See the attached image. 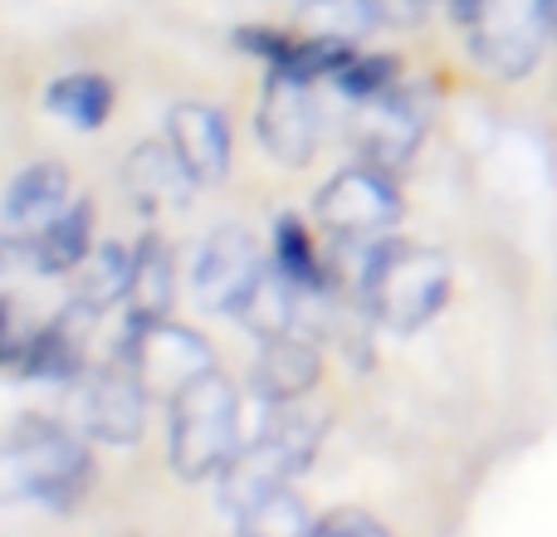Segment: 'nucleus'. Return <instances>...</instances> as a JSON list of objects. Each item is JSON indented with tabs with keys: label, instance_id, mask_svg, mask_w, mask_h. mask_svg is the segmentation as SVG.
<instances>
[{
	"label": "nucleus",
	"instance_id": "nucleus-28",
	"mask_svg": "<svg viewBox=\"0 0 557 537\" xmlns=\"http://www.w3.org/2000/svg\"><path fill=\"white\" fill-rule=\"evenodd\" d=\"M548 15H553V29H557V0H548Z\"/></svg>",
	"mask_w": 557,
	"mask_h": 537
},
{
	"label": "nucleus",
	"instance_id": "nucleus-14",
	"mask_svg": "<svg viewBox=\"0 0 557 537\" xmlns=\"http://www.w3.org/2000/svg\"><path fill=\"white\" fill-rule=\"evenodd\" d=\"M166 142L182 152V162L201 186L231 172V127L211 103H176L166 113Z\"/></svg>",
	"mask_w": 557,
	"mask_h": 537
},
{
	"label": "nucleus",
	"instance_id": "nucleus-24",
	"mask_svg": "<svg viewBox=\"0 0 557 537\" xmlns=\"http://www.w3.org/2000/svg\"><path fill=\"white\" fill-rule=\"evenodd\" d=\"M333 88L347 98V103H367V98L396 88V59L392 54H352L333 74Z\"/></svg>",
	"mask_w": 557,
	"mask_h": 537
},
{
	"label": "nucleus",
	"instance_id": "nucleus-21",
	"mask_svg": "<svg viewBox=\"0 0 557 537\" xmlns=\"http://www.w3.org/2000/svg\"><path fill=\"white\" fill-rule=\"evenodd\" d=\"M274 268L288 278V284L308 288V294L327 288V274L313 254V240H308V230L294 221V215H278L274 221Z\"/></svg>",
	"mask_w": 557,
	"mask_h": 537
},
{
	"label": "nucleus",
	"instance_id": "nucleus-6",
	"mask_svg": "<svg viewBox=\"0 0 557 537\" xmlns=\"http://www.w3.org/2000/svg\"><path fill=\"white\" fill-rule=\"evenodd\" d=\"M113 357L133 366L137 382L147 386V396H166V401H176L191 382L215 372L211 342L201 333H191V327L166 323V317H157V323H127Z\"/></svg>",
	"mask_w": 557,
	"mask_h": 537
},
{
	"label": "nucleus",
	"instance_id": "nucleus-15",
	"mask_svg": "<svg viewBox=\"0 0 557 537\" xmlns=\"http://www.w3.org/2000/svg\"><path fill=\"white\" fill-rule=\"evenodd\" d=\"M318 347L298 333H284V337H270L255 357V372H250V386L264 405H288L298 396H308L318 386Z\"/></svg>",
	"mask_w": 557,
	"mask_h": 537
},
{
	"label": "nucleus",
	"instance_id": "nucleus-7",
	"mask_svg": "<svg viewBox=\"0 0 557 537\" xmlns=\"http://www.w3.org/2000/svg\"><path fill=\"white\" fill-rule=\"evenodd\" d=\"M425 123H431V103H425L416 88H386V93L367 98V103H352V123H347V137H352L357 157L382 172H396L416 157L425 137Z\"/></svg>",
	"mask_w": 557,
	"mask_h": 537
},
{
	"label": "nucleus",
	"instance_id": "nucleus-13",
	"mask_svg": "<svg viewBox=\"0 0 557 537\" xmlns=\"http://www.w3.org/2000/svg\"><path fill=\"white\" fill-rule=\"evenodd\" d=\"M69 211V172L59 162H39L29 172H20L5 191V245H29L45 225H54Z\"/></svg>",
	"mask_w": 557,
	"mask_h": 537
},
{
	"label": "nucleus",
	"instance_id": "nucleus-11",
	"mask_svg": "<svg viewBox=\"0 0 557 537\" xmlns=\"http://www.w3.org/2000/svg\"><path fill=\"white\" fill-rule=\"evenodd\" d=\"M260 278H264L260 245L245 230H235V225L206 235L201 250H196L191 288H196V303L211 308V313H240Z\"/></svg>",
	"mask_w": 557,
	"mask_h": 537
},
{
	"label": "nucleus",
	"instance_id": "nucleus-25",
	"mask_svg": "<svg viewBox=\"0 0 557 537\" xmlns=\"http://www.w3.org/2000/svg\"><path fill=\"white\" fill-rule=\"evenodd\" d=\"M308 537H392V533L362 509H337V513H327V519H318Z\"/></svg>",
	"mask_w": 557,
	"mask_h": 537
},
{
	"label": "nucleus",
	"instance_id": "nucleus-12",
	"mask_svg": "<svg viewBox=\"0 0 557 537\" xmlns=\"http://www.w3.org/2000/svg\"><path fill=\"white\" fill-rule=\"evenodd\" d=\"M255 127H260V142L274 162H284V166L313 162V152H318V103H313V93H308L304 78L270 68V84H264V103H260Z\"/></svg>",
	"mask_w": 557,
	"mask_h": 537
},
{
	"label": "nucleus",
	"instance_id": "nucleus-10",
	"mask_svg": "<svg viewBox=\"0 0 557 537\" xmlns=\"http://www.w3.org/2000/svg\"><path fill=\"white\" fill-rule=\"evenodd\" d=\"M88 323L94 313L78 303H69L59 317H49L45 327L35 333H20L10 323V337H5V366L20 376V382H54V386H74L78 376L88 372L84 366V337H88Z\"/></svg>",
	"mask_w": 557,
	"mask_h": 537
},
{
	"label": "nucleus",
	"instance_id": "nucleus-22",
	"mask_svg": "<svg viewBox=\"0 0 557 537\" xmlns=\"http://www.w3.org/2000/svg\"><path fill=\"white\" fill-rule=\"evenodd\" d=\"M308 533H313L308 509L288 489H274L240 513V533L235 537H308Z\"/></svg>",
	"mask_w": 557,
	"mask_h": 537
},
{
	"label": "nucleus",
	"instance_id": "nucleus-27",
	"mask_svg": "<svg viewBox=\"0 0 557 537\" xmlns=\"http://www.w3.org/2000/svg\"><path fill=\"white\" fill-rule=\"evenodd\" d=\"M372 10H376V20H392V25H416L421 20V0H372Z\"/></svg>",
	"mask_w": 557,
	"mask_h": 537
},
{
	"label": "nucleus",
	"instance_id": "nucleus-2",
	"mask_svg": "<svg viewBox=\"0 0 557 537\" xmlns=\"http://www.w3.org/2000/svg\"><path fill=\"white\" fill-rule=\"evenodd\" d=\"M450 298V264L445 254L421 250V245L382 240L372 268L362 284V303L372 317L392 333H421Z\"/></svg>",
	"mask_w": 557,
	"mask_h": 537
},
{
	"label": "nucleus",
	"instance_id": "nucleus-18",
	"mask_svg": "<svg viewBox=\"0 0 557 537\" xmlns=\"http://www.w3.org/2000/svg\"><path fill=\"white\" fill-rule=\"evenodd\" d=\"M172 294H176V268L172 250L157 235H147L137 245V264H133V288H127V323H157L172 313Z\"/></svg>",
	"mask_w": 557,
	"mask_h": 537
},
{
	"label": "nucleus",
	"instance_id": "nucleus-26",
	"mask_svg": "<svg viewBox=\"0 0 557 537\" xmlns=\"http://www.w3.org/2000/svg\"><path fill=\"white\" fill-rule=\"evenodd\" d=\"M235 45L240 49H250V54H260L264 64H284V54L288 49H294V39L288 35H274V29H240V35H235Z\"/></svg>",
	"mask_w": 557,
	"mask_h": 537
},
{
	"label": "nucleus",
	"instance_id": "nucleus-17",
	"mask_svg": "<svg viewBox=\"0 0 557 537\" xmlns=\"http://www.w3.org/2000/svg\"><path fill=\"white\" fill-rule=\"evenodd\" d=\"M88 240H94V205L78 201L54 225H45L29 245H10V250H25L39 274H78V264L94 254Z\"/></svg>",
	"mask_w": 557,
	"mask_h": 537
},
{
	"label": "nucleus",
	"instance_id": "nucleus-3",
	"mask_svg": "<svg viewBox=\"0 0 557 537\" xmlns=\"http://www.w3.org/2000/svg\"><path fill=\"white\" fill-rule=\"evenodd\" d=\"M240 454V396L221 372H206L172 401V470L211 479Z\"/></svg>",
	"mask_w": 557,
	"mask_h": 537
},
{
	"label": "nucleus",
	"instance_id": "nucleus-16",
	"mask_svg": "<svg viewBox=\"0 0 557 537\" xmlns=\"http://www.w3.org/2000/svg\"><path fill=\"white\" fill-rule=\"evenodd\" d=\"M123 186L147 215L152 211H166V205H186L191 191L201 182L191 176V166L182 162L172 142H143L123 166Z\"/></svg>",
	"mask_w": 557,
	"mask_h": 537
},
{
	"label": "nucleus",
	"instance_id": "nucleus-20",
	"mask_svg": "<svg viewBox=\"0 0 557 537\" xmlns=\"http://www.w3.org/2000/svg\"><path fill=\"white\" fill-rule=\"evenodd\" d=\"M45 108L54 117H64L69 127H98L108 113H113V84L103 74H64L49 84Z\"/></svg>",
	"mask_w": 557,
	"mask_h": 537
},
{
	"label": "nucleus",
	"instance_id": "nucleus-23",
	"mask_svg": "<svg viewBox=\"0 0 557 537\" xmlns=\"http://www.w3.org/2000/svg\"><path fill=\"white\" fill-rule=\"evenodd\" d=\"M304 25H308V35L347 39V45H357V39H362L367 29H376L382 20H376L372 0H308Z\"/></svg>",
	"mask_w": 557,
	"mask_h": 537
},
{
	"label": "nucleus",
	"instance_id": "nucleus-5",
	"mask_svg": "<svg viewBox=\"0 0 557 537\" xmlns=\"http://www.w3.org/2000/svg\"><path fill=\"white\" fill-rule=\"evenodd\" d=\"M455 20L490 74L523 78L553 35L548 0H455Z\"/></svg>",
	"mask_w": 557,
	"mask_h": 537
},
{
	"label": "nucleus",
	"instance_id": "nucleus-1",
	"mask_svg": "<svg viewBox=\"0 0 557 537\" xmlns=\"http://www.w3.org/2000/svg\"><path fill=\"white\" fill-rule=\"evenodd\" d=\"M318 440H323V425L318 421H308V415H298V411H284V405H270V421L260 425V435H255L250 445H240V454L215 474V479H221V503L240 519L264 494L288 489V479L313 464Z\"/></svg>",
	"mask_w": 557,
	"mask_h": 537
},
{
	"label": "nucleus",
	"instance_id": "nucleus-8",
	"mask_svg": "<svg viewBox=\"0 0 557 537\" xmlns=\"http://www.w3.org/2000/svg\"><path fill=\"white\" fill-rule=\"evenodd\" d=\"M313 215L333 235L372 240V235H386L396 221H401V191H396L392 172L362 162V166H347V172H337L333 182L318 191Z\"/></svg>",
	"mask_w": 557,
	"mask_h": 537
},
{
	"label": "nucleus",
	"instance_id": "nucleus-19",
	"mask_svg": "<svg viewBox=\"0 0 557 537\" xmlns=\"http://www.w3.org/2000/svg\"><path fill=\"white\" fill-rule=\"evenodd\" d=\"M133 264L137 250L127 245H98L84 264H78V288H74V303L88 308V313H108V308L127 303V288H133Z\"/></svg>",
	"mask_w": 557,
	"mask_h": 537
},
{
	"label": "nucleus",
	"instance_id": "nucleus-4",
	"mask_svg": "<svg viewBox=\"0 0 557 537\" xmlns=\"http://www.w3.org/2000/svg\"><path fill=\"white\" fill-rule=\"evenodd\" d=\"M5 499H39V503H74L88 479V450L78 430L59 421H20L5 435Z\"/></svg>",
	"mask_w": 557,
	"mask_h": 537
},
{
	"label": "nucleus",
	"instance_id": "nucleus-9",
	"mask_svg": "<svg viewBox=\"0 0 557 537\" xmlns=\"http://www.w3.org/2000/svg\"><path fill=\"white\" fill-rule=\"evenodd\" d=\"M147 386L127 362H108L98 372H84L74 382V415L78 430L103 445H133L147 425Z\"/></svg>",
	"mask_w": 557,
	"mask_h": 537
}]
</instances>
